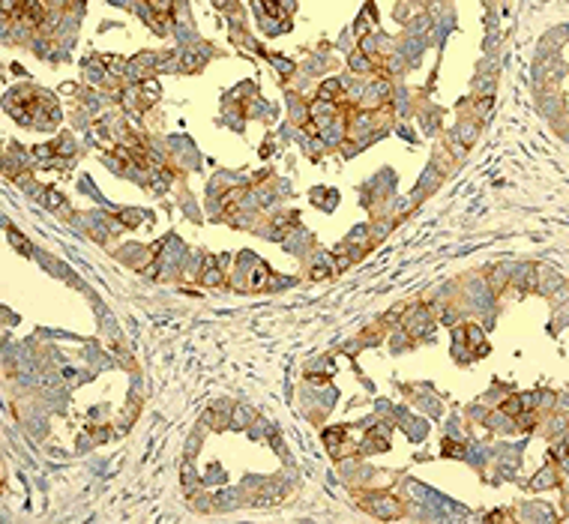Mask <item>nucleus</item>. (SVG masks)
<instances>
[{
  "mask_svg": "<svg viewBox=\"0 0 569 524\" xmlns=\"http://www.w3.org/2000/svg\"><path fill=\"white\" fill-rule=\"evenodd\" d=\"M324 443H327V450L333 453V459H348V456L357 450V443H360V431L351 428V426L330 428V431L324 434Z\"/></svg>",
  "mask_w": 569,
  "mask_h": 524,
  "instance_id": "f257e3e1",
  "label": "nucleus"
},
{
  "mask_svg": "<svg viewBox=\"0 0 569 524\" xmlns=\"http://www.w3.org/2000/svg\"><path fill=\"white\" fill-rule=\"evenodd\" d=\"M360 506L368 509L371 515H381V518H399L402 515V503L393 500V497H384V494H363L360 497Z\"/></svg>",
  "mask_w": 569,
  "mask_h": 524,
  "instance_id": "f03ea898",
  "label": "nucleus"
},
{
  "mask_svg": "<svg viewBox=\"0 0 569 524\" xmlns=\"http://www.w3.org/2000/svg\"><path fill=\"white\" fill-rule=\"evenodd\" d=\"M204 282L210 285H222V276H219V267H216V261L213 258H207V267H204Z\"/></svg>",
  "mask_w": 569,
  "mask_h": 524,
  "instance_id": "7ed1b4c3",
  "label": "nucleus"
},
{
  "mask_svg": "<svg viewBox=\"0 0 569 524\" xmlns=\"http://www.w3.org/2000/svg\"><path fill=\"white\" fill-rule=\"evenodd\" d=\"M501 407H503V414H509V417H518V414H521V398H518V395H509V398L503 401Z\"/></svg>",
  "mask_w": 569,
  "mask_h": 524,
  "instance_id": "20e7f679",
  "label": "nucleus"
},
{
  "mask_svg": "<svg viewBox=\"0 0 569 524\" xmlns=\"http://www.w3.org/2000/svg\"><path fill=\"white\" fill-rule=\"evenodd\" d=\"M9 237H12V243H15V249H21V252H24V255L30 258V243H27V240H24V237H21V234H18V231H15V228H9Z\"/></svg>",
  "mask_w": 569,
  "mask_h": 524,
  "instance_id": "39448f33",
  "label": "nucleus"
},
{
  "mask_svg": "<svg viewBox=\"0 0 569 524\" xmlns=\"http://www.w3.org/2000/svg\"><path fill=\"white\" fill-rule=\"evenodd\" d=\"M443 453H456V456H462L465 450H462V443H452V440H443Z\"/></svg>",
  "mask_w": 569,
  "mask_h": 524,
  "instance_id": "423d86ee",
  "label": "nucleus"
},
{
  "mask_svg": "<svg viewBox=\"0 0 569 524\" xmlns=\"http://www.w3.org/2000/svg\"><path fill=\"white\" fill-rule=\"evenodd\" d=\"M264 12H270V15H282V9L273 6V3H264Z\"/></svg>",
  "mask_w": 569,
  "mask_h": 524,
  "instance_id": "0eeeda50",
  "label": "nucleus"
}]
</instances>
